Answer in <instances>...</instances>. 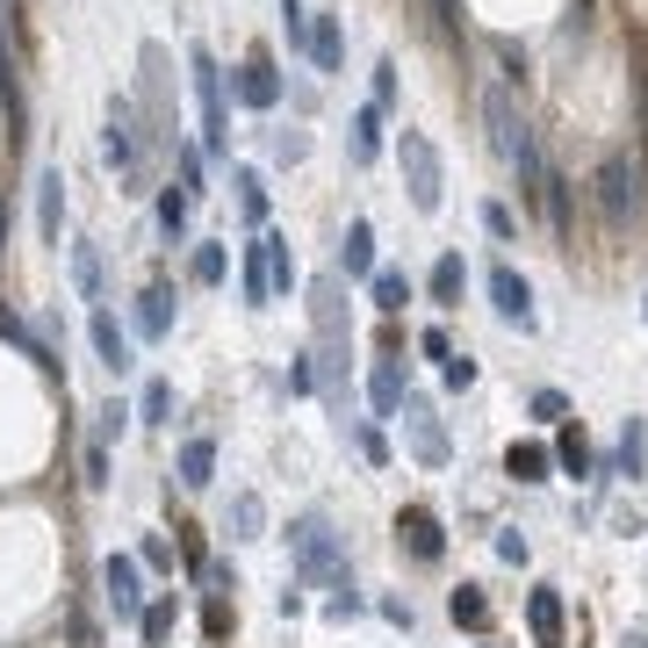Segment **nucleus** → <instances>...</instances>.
Masks as SVG:
<instances>
[{
  "instance_id": "obj_1",
  "label": "nucleus",
  "mask_w": 648,
  "mask_h": 648,
  "mask_svg": "<svg viewBox=\"0 0 648 648\" xmlns=\"http://www.w3.org/2000/svg\"><path fill=\"white\" fill-rule=\"evenodd\" d=\"M288 562H296V577L324 583V591H353V569L346 554H338V533L324 512H303L296 527H288Z\"/></svg>"
},
{
  "instance_id": "obj_2",
  "label": "nucleus",
  "mask_w": 648,
  "mask_h": 648,
  "mask_svg": "<svg viewBox=\"0 0 648 648\" xmlns=\"http://www.w3.org/2000/svg\"><path fill=\"white\" fill-rule=\"evenodd\" d=\"M483 122H490V151H498V159L540 195V145H533L527 116L512 108V95H504V87H490V95H483Z\"/></svg>"
},
{
  "instance_id": "obj_3",
  "label": "nucleus",
  "mask_w": 648,
  "mask_h": 648,
  "mask_svg": "<svg viewBox=\"0 0 648 648\" xmlns=\"http://www.w3.org/2000/svg\"><path fill=\"white\" fill-rule=\"evenodd\" d=\"M396 166H404V188H411V209H440L446 203V166H440V145L425 130H404L396 137Z\"/></svg>"
},
{
  "instance_id": "obj_4",
  "label": "nucleus",
  "mask_w": 648,
  "mask_h": 648,
  "mask_svg": "<svg viewBox=\"0 0 648 648\" xmlns=\"http://www.w3.org/2000/svg\"><path fill=\"white\" fill-rule=\"evenodd\" d=\"M188 72H195V95H203V151L209 159H224L230 151V108H224V72H216V58L195 43L188 51Z\"/></svg>"
},
{
  "instance_id": "obj_5",
  "label": "nucleus",
  "mask_w": 648,
  "mask_h": 648,
  "mask_svg": "<svg viewBox=\"0 0 648 648\" xmlns=\"http://www.w3.org/2000/svg\"><path fill=\"white\" fill-rule=\"evenodd\" d=\"M641 209V166L627 159V151H612L606 166H598V216H606L612 230H627Z\"/></svg>"
},
{
  "instance_id": "obj_6",
  "label": "nucleus",
  "mask_w": 648,
  "mask_h": 648,
  "mask_svg": "<svg viewBox=\"0 0 648 648\" xmlns=\"http://www.w3.org/2000/svg\"><path fill=\"white\" fill-rule=\"evenodd\" d=\"M404 440H411V461H425V469H446L454 461V440H446V425H440V411L425 404V396H404Z\"/></svg>"
},
{
  "instance_id": "obj_7",
  "label": "nucleus",
  "mask_w": 648,
  "mask_h": 648,
  "mask_svg": "<svg viewBox=\"0 0 648 648\" xmlns=\"http://www.w3.org/2000/svg\"><path fill=\"white\" fill-rule=\"evenodd\" d=\"M137 108H130V95H108V130H101V159L116 166V174H137Z\"/></svg>"
},
{
  "instance_id": "obj_8",
  "label": "nucleus",
  "mask_w": 648,
  "mask_h": 648,
  "mask_svg": "<svg viewBox=\"0 0 648 648\" xmlns=\"http://www.w3.org/2000/svg\"><path fill=\"white\" fill-rule=\"evenodd\" d=\"M101 583H108V612H116V620H137V612H145V569H137V554H108Z\"/></svg>"
},
{
  "instance_id": "obj_9",
  "label": "nucleus",
  "mask_w": 648,
  "mask_h": 648,
  "mask_svg": "<svg viewBox=\"0 0 648 648\" xmlns=\"http://www.w3.org/2000/svg\"><path fill=\"white\" fill-rule=\"evenodd\" d=\"M230 101H238V108H259V116L282 101V72H274L267 51H253V58L238 66V80H230Z\"/></svg>"
},
{
  "instance_id": "obj_10",
  "label": "nucleus",
  "mask_w": 648,
  "mask_h": 648,
  "mask_svg": "<svg viewBox=\"0 0 648 648\" xmlns=\"http://www.w3.org/2000/svg\"><path fill=\"white\" fill-rule=\"evenodd\" d=\"M490 303H498V317L512 324V332H533V324H540L527 274H512V267H490Z\"/></svg>"
},
{
  "instance_id": "obj_11",
  "label": "nucleus",
  "mask_w": 648,
  "mask_h": 648,
  "mask_svg": "<svg viewBox=\"0 0 648 648\" xmlns=\"http://www.w3.org/2000/svg\"><path fill=\"white\" fill-rule=\"evenodd\" d=\"M396 540H404L411 562H440L446 554V527L425 512V504H404V512H396Z\"/></svg>"
},
{
  "instance_id": "obj_12",
  "label": "nucleus",
  "mask_w": 648,
  "mask_h": 648,
  "mask_svg": "<svg viewBox=\"0 0 648 648\" xmlns=\"http://www.w3.org/2000/svg\"><path fill=\"white\" fill-rule=\"evenodd\" d=\"M145 108H151V130L145 137H174V108H166V43H145Z\"/></svg>"
},
{
  "instance_id": "obj_13",
  "label": "nucleus",
  "mask_w": 648,
  "mask_h": 648,
  "mask_svg": "<svg viewBox=\"0 0 648 648\" xmlns=\"http://www.w3.org/2000/svg\"><path fill=\"white\" fill-rule=\"evenodd\" d=\"M527 627H533V648H562V583H533Z\"/></svg>"
},
{
  "instance_id": "obj_14",
  "label": "nucleus",
  "mask_w": 648,
  "mask_h": 648,
  "mask_svg": "<svg viewBox=\"0 0 648 648\" xmlns=\"http://www.w3.org/2000/svg\"><path fill=\"white\" fill-rule=\"evenodd\" d=\"M37 230H43V245L58 253V230H66V174H58V166L37 174Z\"/></svg>"
},
{
  "instance_id": "obj_15",
  "label": "nucleus",
  "mask_w": 648,
  "mask_h": 648,
  "mask_svg": "<svg viewBox=\"0 0 648 648\" xmlns=\"http://www.w3.org/2000/svg\"><path fill=\"white\" fill-rule=\"evenodd\" d=\"M87 338H95V353H101L108 375H122V367H130V332L116 324V311H108V303H101L95 317H87Z\"/></svg>"
},
{
  "instance_id": "obj_16",
  "label": "nucleus",
  "mask_w": 648,
  "mask_h": 648,
  "mask_svg": "<svg viewBox=\"0 0 648 648\" xmlns=\"http://www.w3.org/2000/svg\"><path fill=\"white\" fill-rule=\"evenodd\" d=\"M361 274H375V224H367V216H353V224H346V245H338V282H361Z\"/></svg>"
},
{
  "instance_id": "obj_17",
  "label": "nucleus",
  "mask_w": 648,
  "mask_h": 648,
  "mask_svg": "<svg viewBox=\"0 0 648 648\" xmlns=\"http://www.w3.org/2000/svg\"><path fill=\"white\" fill-rule=\"evenodd\" d=\"M238 288H245V311H267L274 288H267V245H259V230L245 238V259H238Z\"/></svg>"
},
{
  "instance_id": "obj_18",
  "label": "nucleus",
  "mask_w": 648,
  "mask_h": 648,
  "mask_svg": "<svg viewBox=\"0 0 648 648\" xmlns=\"http://www.w3.org/2000/svg\"><path fill=\"white\" fill-rule=\"evenodd\" d=\"M548 469H554V446H540V440H519L512 454H504V475H512V483H527V490L548 483Z\"/></svg>"
},
{
  "instance_id": "obj_19",
  "label": "nucleus",
  "mask_w": 648,
  "mask_h": 648,
  "mask_svg": "<svg viewBox=\"0 0 648 648\" xmlns=\"http://www.w3.org/2000/svg\"><path fill=\"white\" fill-rule=\"evenodd\" d=\"M174 332V288L151 282L145 296H137V338H166Z\"/></svg>"
},
{
  "instance_id": "obj_20",
  "label": "nucleus",
  "mask_w": 648,
  "mask_h": 648,
  "mask_svg": "<svg viewBox=\"0 0 648 648\" xmlns=\"http://www.w3.org/2000/svg\"><path fill=\"white\" fill-rule=\"evenodd\" d=\"M554 469L577 475V483L598 469V454H591V440H583V425H569V419H562V432H554Z\"/></svg>"
},
{
  "instance_id": "obj_21",
  "label": "nucleus",
  "mask_w": 648,
  "mask_h": 648,
  "mask_svg": "<svg viewBox=\"0 0 648 648\" xmlns=\"http://www.w3.org/2000/svg\"><path fill=\"white\" fill-rule=\"evenodd\" d=\"M259 245H267V288H274V296H296L303 274H296V253H288V238H282V230H259Z\"/></svg>"
},
{
  "instance_id": "obj_22",
  "label": "nucleus",
  "mask_w": 648,
  "mask_h": 648,
  "mask_svg": "<svg viewBox=\"0 0 648 648\" xmlns=\"http://www.w3.org/2000/svg\"><path fill=\"white\" fill-rule=\"evenodd\" d=\"M346 145H353V166H375L382 159V108L367 101V108H353V122H346Z\"/></svg>"
},
{
  "instance_id": "obj_23",
  "label": "nucleus",
  "mask_w": 648,
  "mask_h": 648,
  "mask_svg": "<svg viewBox=\"0 0 648 648\" xmlns=\"http://www.w3.org/2000/svg\"><path fill=\"white\" fill-rule=\"evenodd\" d=\"M224 527H230V540H267V498H259V490H238Z\"/></svg>"
},
{
  "instance_id": "obj_24",
  "label": "nucleus",
  "mask_w": 648,
  "mask_h": 648,
  "mask_svg": "<svg viewBox=\"0 0 648 648\" xmlns=\"http://www.w3.org/2000/svg\"><path fill=\"white\" fill-rule=\"evenodd\" d=\"M72 282H80V296L87 303H95V311H101V303H108V274H101V245H72Z\"/></svg>"
},
{
  "instance_id": "obj_25",
  "label": "nucleus",
  "mask_w": 648,
  "mask_h": 648,
  "mask_svg": "<svg viewBox=\"0 0 648 648\" xmlns=\"http://www.w3.org/2000/svg\"><path fill=\"white\" fill-rule=\"evenodd\" d=\"M230 188H238V216L253 230H267V180L253 174V166H230Z\"/></svg>"
},
{
  "instance_id": "obj_26",
  "label": "nucleus",
  "mask_w": 648,
  "mask_h": 648,
  "mask_svg": "<svg viewBox=\"0 0 648 648\" xmlns=\"http://www.w3.org/2000/svg\"><path fill=\"white\" fill-rule=\"evenodd\" d=\"M367 396H375V419H396V411H404V367H396V361H382L375 367V375H367Z\"/></svg>"
},
{
  "instance_id": "obj_27",
  "label": "nucleus",
  "mask_w": 648,
  "mask_h": 648,
  "mask_svg": "<svg viewBox=\"0 0 648 648\" xmlns=\"http://www.w3.org/2000/svg\"><path fill=\"white\" fill-rule=\"evenodd\" d=\"M425 288H432V303H461V288H469V267H461V253H440L432 259V274H425Z\"/></svg>"
},
{
  "instance_id": "obj_28",
  "label": "nucleus",
  "mask_w": 648,
  "mask_h": 648,
  "mask_svg": "<svg viewBox=\"0 0 648 648\" xmlns=\"http://www.w3.org/2000/svg\"><path fill=\"white\" fill-rule=\"evenodd\" d=\"M606 475H635V483L648 475V425H641V419H627L620 454H612V469H606Z\"/></svg>"
},
{
  "instance_id": "obj_29",
  "label": "nucleus",
  "mask_w": 648,
  "mask_h": 648,
  "mask_svg": "<svg viewBox=\"0 0 648 648\" xmlns=\"http://www.w3.org/2000/svg\"><path fill=\"white\" fill-rule=\"evenodd\" d=\"M188 216H195V195L174 180V188L159 195V230H166V245H188Z\"/></svg>"
},
{
  "instance_id": "obj_30",
  "label": "nucleus",
  "mask_w": 648,
  "mask_h": 648,
  "mask_svg": "<svg viewBox=\"0 0 648 648\" xmlns=\"http://www.w3.org/2000/svg\"><path fill=\"white\" fill-rule=\"evenodd\" d=\"M216 483V440H188L180 446V490H209Z\"/></svg>"
},
{
  "instance_id": "obj_31",
  "label": "nucleus",
  "mask_w": 648,
  "mask_h": 648,
  "mask_svg": "<svg viewBox=\"0 0 648 648\" xmlns=\"http://www.w3.org/2000/svg\"><path fill=\"white\" fill-rule=\"evenodd\" d=\"M311 58H317V72H338V58H346L338 14H311Z\"/></svg>"
},
{
  "instance_id": "obj_32",
  "label": "nucleus",
  "mask_w": 648,
  "mask_h": 648,
  "mask_svg": "<svg viewBox=\"0 0 648 648\" xmlns=\"http://www.w3.org/2000/svg\"><path fill=\"white\" fill-rule=\"evenodd\" d=\"M446 612H454V627L483 635V627H490V598H483V583H461V591L446 598Z\"/></svg>"
},
{
  "instance_id": "obj_33",
  "label": "nucleus",
  "mask_w": 648,
  "mask_h": 648,
  "mask_svg": "<svg viewBox=\"0 0 648 648\" xmlns=\"http://www.w3.org/2000/svg\"><path fill=\"white\" fill-rule=\"evenodd\" d=\"M367 296H375V311H382V317H396V311L411 303V282H404L396 267H375V274H367Z\"/></svg>"
},
{
  "instance_id": "obj_34",
  "label": "nucleus",
  "mask_w": 648,
  "mask_h": 648,
  "mask_svg": "<svg viewBox=\"0 0 648 648\" xmlns=\"http://www.w3.org/2000/svg\"><path fill=\"white\" fill-rule=\"evenodd\" d=\"M174 620H180L174 598H145V612H137V627H145V648H166V641H174Z\"/></svg>"
},
{
  "instance_id": "obj_35",
  "label": "nucleus",
  "mask_w": 648,
  "mask_h": 648,
  "mask_svg": "<svg viewBox=\"0 0 648 648\" xmlns=\"http://www.w3.org/2000/svg\"><path fill=\"white\" fill-rule=\"evenodd\" d=\"M540 203H548V224H554V238H569V180L554 174V166H540Z\"/></svg>"
},
{
  "instance_id": "obj_36",
  "label": "nucleus",
  "mask_w": 648,
  "mask_h": 648,
  "mask_svg": "<svg viewBox=\"0 0 648 648\" xmlns=\"http://www.w3.org/2000/svg\"><path fill=\"white\" fill-rule=\"evenodd\" d=\"M188 274H195V282H203V288H216V282H224V274H230V253H224V245H195V259H188Z\"/></svg>"
},
{
  "instance_id": "obj_37",
  "label": "nucleus",
  "mask_w": 648,
  "mask_h": 648,
  "mask_svg": "<svg viewBox=\"0 0 648 648\" xmlns=\"http://www.w3.org/2000/svg\"><path fill=\"white\" fill-rule=\"evenodd\" d=\"M137 419H145V425H174V382H145V396H137Z\"/></svg>"
},
{
  "instance_id": "obj_38",
  "label": "nucleus",
  "mask_w": 648,
  "mask_h": 648,
  "mask_svg": "<svg viewBox=\"0 0 648 648\" xmlns=\"http://www.w3.org/2000/svg\"><path fill=\"white\" fill-rule=\"evenodd\" d=\"M282 37H288V51H311V8L303 0H282Z\"/></svg>"
},
{
  "instance_id": "obj_39",
  "label": "nucleus",
  "mask_w": 648,
  "mask_h": 648,
  "mask_svg": "<svg viewBox=\"0 0 648 648\" xmlns=\"http://www.w3.org/2000/svg\"><path fill=\"white\" fill-rule=\"evenodd\" d=\"M346 432H353V446H361L375 469H390V440H382V425H346Z\"/></svg>"
},
{
  "instance_id": "obj_40",
  "label": "nucleus",
  "mask_w": 648,
  "mask_h": 648,
  "mask_svg": "<svg viewBox=\"0 0 648 648\" xmlns=\"http://www.w3.org/2000/svg\"><path fill=\"white\" fill-rule=\"evenodd\" d=\"M483 230H490L498 245H512V238H519V216L504 209V203H483Z\"/></svg>"
},
{
  "instance_id": "obj_41",
  "label": "nucleus",
  "mask_w": 648,
  "mask_h": 648,
  "mask_svg": "<svg viewBox=\"0 0 648 648\" xmlns=\"http://www.w3.org/2000/svg\"><path fill=\"white\" fill-rule=\"evenodd\" d=\"M137 569H159V577H166V569H174V540H166V533H151L145 548H137Z\"/></svg>"
},
{
  "instance_id": "obj_42",
  "label": "nucleus",
  "mask_w": 648,
  "mask_h": 648,
  "mask_svg": "<svg viewBox=\"0 0 648 648\" xmlns=\"http://www.w3.org/2000/svg\"><path fill=\"white\" fill-rule=\"evenodd\" d=\"M440 375H446V390H475V361H469V353H446Z\"/></svg>"
},
{
  "instance_id": "obj_43",
  "label": "nucleus",
  "mask_w": 648,
  "mask_h": 648,
  "mask_svg": "<svg viewBox=\"0 0 648 648\" xmlns=\"http://www.w3.org/2000/svg\"><path fill=\"white\" fill-rule=\"evenodd\" d=\"M533 419L562 425V419H569V396H562V390H533Z\"/></svg>"
},
{
  "instance_id": "obj_44",
  "label": "nucleus",
  "mask_w": 648,
  "mask_h": 648,
  "mask_svg": "<svg viewBox=\"0 0 648 648\" xmlns=\"http://www.w3.org/2000/svg\"><path fill=\"white\" fill-rule=\"evenodd\" d=\"M180 188L203 203V151H195V145H180Z\"/></svg>"
},
{
  "instance_id": "obj_45",
  "label": "nucleus",
  "mask_w": 648,
  "mask_h": 648,
  "mask_svg": "<svg viewBox=\"0 0 648 648\" xmlns=\"http://www.w3.org/2000/svg\"><path fill=\"white\" fill-rule=\"evenodd\" d=\"M95 419H101V425H95V440L108 446V440H116V432H122V425H130V411H122V404H101V411H95Z\"/></svg>"
},
{
  "instance_id": "obj_46",
  "label": "nucleus",
  "mask_w": 648,
  "mask_h": 648,
  "mask_svg": "<svg viewBox=\"0 0 648 648\" xmlns=\"http://www.w3.org/2000/svg\"><path fill=\"white\" fill-rule=\"evenodd\" d=\"M396 101V58H382L375 66V108H390Z\"/></svg>"
},
{
  "instance_id": "obj_47",
  "label": "nucleus",
  "mask_w": 648,
  "mask_h": 648,
  "mask_svg": "<svg viewBox=\"0 0 648 648\" xmlns=\"http://www.w3.org/2000/svg\"><path fill=\"white\" fill-rule=\"evenodd\" d=\"M303 151H311V137H303V130H282V137H274V159H288V166H296Z\"/></svg>"
},
{
  "instance_id": "obj_48",
  "label": "nucleus",
  "mask_w": 648,
  "mask_h": 648,
  "mask_svg": "<svg viewBox=\"0 0 648 648\" xmlns=\"http://www.w3.org/2000/svg\"><path fill=\"white\" fill-rule=\"evenodd\" d=\"M353 612H361V591H332V598H324V620H353Z\"/></svg>"
},
{
  "instance_id": "obj_49",
  "label": "nucleus",
  "mask_w": 648,
  "mask_h": 648,
  "mask_svg": "<svg viewBox=\"0 0 648 648\" xmlns=\"http://www.w3.org/2000/svg\"><path fill=\"white\" fill-rule=\"evenodd\" d=\"M382 620H390V627H404V635H411V627H419V612H411V598H382Z\"/></svg>"
},
{
  "instance_id": "obj_50",
  "label": "nucleus",
  "mask_w": 648,
  "mask_h": 648,
  "mask_svg": "<svg viewBox=\"0 0 648 648\" xmlns=\"http://www.w3.org/2000/svg\"><path fill=\"white\" fill-rule=\"evenodd\" d=\"M87 483H95V490H108V446H101V440L87 446Z\"/></svg>"
},
{
  "instance_id": "obj_51",
  "label": "nucleus",
  "mask_w": 648,
  "mask_h": 648,
  "mask_svg": "<svg viewBox=\"0 0 648 648\" xmlns=\"http://www.w3.org/2000/svg\"><path fill=\"white\" fill-rule=\"evenodd\" d=\"M419 346L432 353V361H446V353H454V338H446V332H440V324H425V332H419Z\"/></svg>"
},
{
  "instance_id": "obj_52",
  "label": "nucleus",
  "mask_w": 648,
  "mask_h": 648,
  "mask_svg": "<svg viewBox=\"0 0 648 648\" xmlns=\"http://www.w3.org/2000/svg\"><path fill=\"white\" fill-rule=\"evenodd\" d=\"M498 554H504V562H527V533L504 527V533H498Z\"/></svg>"
},
{
  "instance_id": "obj_53",
  "label": "nucleus",
  "mask_w": 648,
  "mask_h": 648,
  "mask_svg": "<svg viewBox=\"0 0 648 648\" xmlns=\"http://www.w3.org/2000/svg\"><path fill=\"white\" fill-rule=\"evenodd\" d=\"M620 648H648V641H641V635H627V641H620Z\"/></svg>"
},
{
  "instance_id": "obj_54",
  "label": "nucleus",
  "mask_w": 648,
  "mask_h": 648,
  "mask_svg": "<svg viewBox=\"0 0 648 648\" xmlns=\"http://www.w3.org/2000/svg\"><path fill=\"white\" fill-rule=\"evenodd\" d=\"M0 14H14V0H0Z\"/></svg>"
},
{
  "instance_id": "obj_55",
  "label": "nucleus",
  "mask_w": 648,
  "mask_h": 648,
  "mask_svg": "<svg viewBox=\"0 0 648 648\" xmlns=\"http://www.w3.org/2000/svg\"><path fill=\"white\" fill-rule=\"evenodd\" d=\"M641 317H648V303H641Z\"/></svg>"
}]
</instances>
